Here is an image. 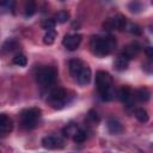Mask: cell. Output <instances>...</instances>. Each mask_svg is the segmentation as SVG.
Segmentation results:
<instances>
[{
	"label": "cell",
	"mask_w": 153,
	"mask_h": 153,
	"mask_svg": "<svg viewBox=\"0 0 153 153\" xmlns=\"http://www.w3.org/2000/svg\"><path fill=\"white\" fill-rule=\"evenodd\" d=\"M90 48L94 55L102 57L109 55L116 48V39L112 36H92L90 39Z\"/></svg>",
	"instance_id": "cell-1"
},
{
	"label": "cell",
	"mask_w": 153,
	"mask_h": 153,
	"mask_svg": "<svg viewBox=\"0 0 153 153\" xmlns=\"http://www.w3.org/2000/svg\"><path fill=\"white\" fill-rule=\"evenodd\" d=\"M96 86L103 100H111L115 96L112 88V76L105 71H98L96 73Z\"/></svg>",
	"instance_id": "cell-2"
},
{
	"label": "cell",
	"mask_w": 153,
	"mask_h": 153,
	"mask_svg": "<svg viewBox=\"0 0 153 153\" xmlns=\"http://www.w3.org/2000/svg\"><path fill=\"white\" fill-rule=\"evenodd\" d=\"M41 117V110L38 108H29L20 112V124L25 129H33Z\"/></svg>",
	"instance_id": "cell-3"
},
{
	"label": "cell",
	"mask_w": 153,
	"mask_h": 153,
	"mask_svg": "<svg viewBox=\"0 0 153 153\" xmlns=\"http://www.w3.org/2000/svg\"><path fill=\"white\" fill-rule=\"evenodd\" d=\"M56 76H57V72L51 66L42 67V68L37 69V72H36V80L43 87H48V86L53 85Z\"/></svg>",
	"instance_id": "cell-4"
},
{
	"label": "cell",
	"mask_w": 153,
	"mask_h": 153,
	"mask_svg": "<svg viewBox=\"0 0 153 153\" xmlns=\"http://www.w3.org/2000/svg\"><path fill=\"white\" fill-rule=\"evenodd\" d=\"M67 91L62 87H55L49 93V103L55 109H61L67 100Z\"/></svg>",
	"instance_id": "cell-5"
},
{
	"label": "cell",
	"mask_w": 153,
	"mask_h": 153,
	"mask_svg": "<svg viewBox=\"0 0 153 153\" xmlns=\"http://www.w3.org/2000/svg\"><path fill=\"white\" fill-rule=\"evenodd\" d=\"M127 25V20L126 17L122 14H115L112 18H108L104 23H103V27L105 30H124Z\"/></svg>",
	"instance_id": "cell-6"
},
{
	"label": "cell",
	"mask_w": 153,
	"mask_h": 153,
	"mask_svg": "<svg viewBox=\"0 0 153 153\" xmlns=\"http://www.w3.org/2000/svg\"><path fill=\"white\" fill-rule=\"evenodd\" d=\"M42 145L48 149H56L63 146V139L59 135H49L42 139Z\"/></svg>",
	"instance_id": "cell-7"
},
{
	"label": "cell",
	"mask_w": 153,
	"mask_h": 153,
	"mask_svg": "<svg viewBox=\"0 0 153 153\" xmlns=\"http://www.w3.org/2000/svg\"><path fill=\"white\" fill-rule=\"evenodd\" d=\"M81 35L79 33H73V35H66L65 38L62 39V44L65 45L66 49L68 50H75L80 43H81Z\"/></svg>",
	"instance_id": "cell-8"
},
{
	"label": "cell",
	"mask_w": 153,
	"mask_h": 153,
	"mask_svg": "<svg viewBox=\"0 0 153 153\" xmlns=\"http://www.w3.org/2000/svg\"><path fill=\"white\" fill-rule=\"evenodd\" d=\"M12 129H13L12 120L5 114H0V136H5L10 134Z\"/></svg>",
	"instance_id": "cell-9"
},
{
	"label": "cell",
	"mask_w": 153,
	"mask_h": 153,
	"mask_svg": "<svg viewBox=\"0 0 153 153\" xmlns=\"http://www.w3.org/2000/svg\"><path fill=\"white\" fill-rule=\"evenodd\" d=\"M140 49H141L140 44L136 43V42H134V43H130V44H128L127 47H124V49L122 50L121 54L124 55L128 60H131L133 57H135V56L140 53Z\"/></svg>",
	"instance_id": "cell-10"
},
{
	"label": "cell",
	"mask_w": 153,
	"mask_h": 153,
	"mask_svg": "<svg viewBox=\"0 0 153 153\" xmlns=\"http://www.w3.org/2000/svg\"><path fill=\"white\" fill-rule=\"evenodd\" d=\"M84 66H85V63L79 59L71 60L69 61V74H71V76L76 79V76L79 75V73H80V71L82 69Z\"/></svg>",
	"instance_id": "cell-11"
},
{
	"label": "cell",
	"mask_w": 153,
	"mask_h": 153,
	"mask_svg": "<svg viewBox=\"0 0 153 153\" xmlns=\"http://www.w3.org/2000/svg\"><path fill=\"white\" fill-rule=\"evenodd\" d=\"M117 98H118L121 102H123V103L130 105V104H131V98H133L131 90H130L128 86H122V87L117 91Z\"/></svg>",
	"instance_id": "cell-12"
},
{
	"label": "cell",
	"mask_w": 153,
	"mask_h": 153,
	"mask_svg": "<svg viewBox=\"0 0 153 153\" xmlns=\"http://www.w3.org/2000/svg\"><path fill=\"white\" fill-rule=\"evenodd\" d=\"M90 80H91V69L87 65H85L82 67V69L80 71L79 75L76 76V81L79 85L84 86V85H87L90 82Z\"/></svg>",
	"instance_id": "cell-13"
},
{
	"label": "cell",
	"mask_w": 153,
	"mask_h": 153,
	"mask_svg": "<svg viewBox=\"0 0 153 153\" xmlns=\"http://www.w3.org/2000/svg\"><path fill=\"white\" fill-rule=\"evenodd\" d=\"M135 98H136V100L140 102V103H146V102H148L149 98H151V92H149L148 88L141 87V88H139V90L136 91Z\"/></svg>",
	"instance_id": "cell-14"
},
{
	"label": "cell",
	"mask_w": 153,
	"mask_h": 153,
	"mask_svg": "<svg viewBox=\"0 0 153 153\" xmlns=\"http://www.w3.org/2000/svg\"><path fill=\"white\" fill-rule=\"evenodd\" d=\"M129 61L130 60H128L124 55L120 54L115 60V68L117 71H126L128 68V66H129Z\"/></svg>",
	"instance_id": "cell-15"
},
{
	"label": "cell",
	"mask_w": 153,
	"mask_h": 153,
	"mask_svg": "<svg viewBox=\"0 0 153 153\" xmlns=\"http://www.w3.org/2000/svg\"><path fill=\"white\" fill-rule=\"evenodd\" d=\"M108 130L111 133V134H120V133H122V130H123V128H122V124L117 121V120H115V118H110L109 121H108Z\"/></svg>",
	"instance_id": "cell-16"
},
{
	"label": "cell",
	"mask_w": 153,
	"mask_h": 153,
	"mask_svg": "<svg viewBox=\"0 0 153 153\" xmlns=\"http://www.w3.org/2000/svg\"><path fill=\"white\" fill-rule=\"evenodd\" d=\"M78 130H79V127L75 123H69V124H67V127L63 128L62 133H63V136H66V137H73Z\"/></svg>",
	"instance_id": "cell-17"
},
{
	"label": "cell",
	"mask_w": 153,
	"mask_h": 153,
	"mask_svg": "<svg viewBox=\"0 0 153 153\" xmlns=\"http://www.w3.org/2000/svg\"><path fill=\"white\" fill-rule=\"evenodd\" d=\"M134 115H135V117H136L140 122H142V123H146V122L148 121V118H149L147 111H146L143 108H139V109H136L135 112H134Z\"/></svg>",
	"instance_id": "cell-18"
},
{
	"label": "cell",
	"mask_w": 153,
	"mask_h": 153,
	"mask_svg": "<svg viewBox=\"0 0 153 153\" xmlns=\"http://www.w3.org/2000/svg\"><path fill=\"white\" fill-rule=\"evenodd\" d=\"M69 18H71V16H69V13L67 12V11H59L56 14H55V23L57 22V23H66V22H68L69 20Z\"/></svg>",
	"instance_id": "cell-19"
},
{
	"label": "cell",
	"mask_w": 153,
	"mask_h": 153,
	"mask_svg": "<svg viewBox=\"0 0 153 153\" xmlns=\"http://www.w3.org/2000/svg\"><path fill=\"white\" fill-rule=\"evenodd\" d=\"M55 38H56V31L55 30H50V31L45 32V35L43 37V42H44V44L50 45V44H53L55 42Z\"/></svg>",
	"instance_id": "cell-20"
},
{
	"label": "cell",
	"mask_w": 153,
	"mask_h": 153,
	"mask_svg": "<svg viewBox=\"0 0 153 153\" xmlns=\"http://www.w3.org/2000/svg\"><path fill=\"white\" fill-rule=\"evenodd\" d=\"M36 10H37V7H36V4H35L33 1L26 2V5H25V17H31V16H33L35 12H36Z\"/></svg>",
	"instance_id": "cell-21"
},
{
	"label": "cell",
	"mask_w": 153,
	"mask_h": 153,
	"mask_svg": "<svg viewBox=\"0 0 153 153\" xmlns=\"http://www.w3.org/2000/svg\"><path fill=\"white\" fill-rule=\"evenodd\" d=\"M16 48H17V42H16L14 39H12V38L7 39V41L2 44V50H4L5 53H7V51H12V50L16 49Z\"/></svg>",
	"instance_id": "cell-22"
},
{
	"label": "cell",
	"mask_w": 153,
	"mask_h": 153,
	"mask_svg": "<svg viewBox=\"0 0 153 153\" xmlns=\"http://www.w3.org/2000/svg\"><path fill=\"white\" fill-rule=\"evenodd\" d=\"M13 63L17 65V66L23 67V66H26V63H27V59H26V56L23 55V54H17V55L13 57Z\"/></svg>",
	"instance_id": "cell-23"
},
{
	"label": "cell",
	"mask_w": 153,
	"mask_h": 153,
	"mask_svg": "<svg viewBox=\"0 0 153 153\" xmlns=\"http://www.w3.org/2000/svg\"><path fill=\"white\" fill-rule=\"evenodd\" d=\"M86 137H87V134H86V131L79 128V130H78V131L74 134V136H73L72 139H73L75 142L80 143V142H84V141L86 140Z\"/></svg>",
	"instance_id": "cell-24"
},
{
	"label": "cell",
	"mask_w": 153,
	"mask_h": 153,
	"mask_svg": "<svg viewBox=\"0 0 153 153\" xmlns=\"http://www.w3.org/2000/svg\"><path fill=\"white\" fill-rule=\"evenodd\" d=\"M126 27L128 29V31H129L130 33H133V35H135V36H139V35H141V29H140V26H139L137 24H134V23H129L128 25H126Z\"/></svg>",
	"instance_id": "cell-25"
},
{
	"label": "cell",
	"mask_w": 153,
	"mask_h": 153,
	"mask_svg": "<svg viewBox=\"0 0 153 153\" xmlns=\"http://www.w3.org/2000/svg\"><path fill=\"white\" fill-rule=\"evenodd\" d=\"M55 20L54 19H44L42 22V29L47 30V31H50V30H54L55 27Z\"/></svg>",
	"instance_id": "cell-26"
},
{
	"label": "cell",
	"mask_w": 153,
	"mask_h": 153,
	"mask_svg": "<svg viewBox=\"0 0 153 153\" xmlns=\"http://www.w3.org/2000/svg\"><path fill=\"white\" fill-rule=\"evenodd\" d=\"M87 117H88V120H91L93 123H96V122H99V117H98V114H97L94 110H90V111H88V115H87Z\"/></svg>",
	"instance_id": "cell-27"
},
{
	"label": "cell",
	"mask_w": 153,
	"mask_h": 153,
	"mask_svg": "<svg viewBox=\"0 0 153 153\" xmlns=\"http://www.w3.org/2000/svg\"><path fill=\"white\" fill-rule=\"evenodd\" d=\"M146 55H147V57H148L149 60L153 59V48H152V47H148V48L146 49Z\"/></svg>",
	"instance_id": "cell-28"
}]
</instances>
